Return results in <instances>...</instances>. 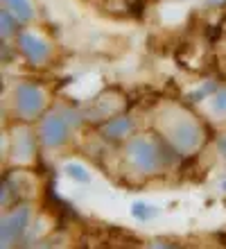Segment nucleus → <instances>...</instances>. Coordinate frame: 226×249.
I'll return each instance as SVG.
<instances>
[{"mask_svg": "<svg viewBox=\"0 0 226 249\" xmlns=\"http://www.w3.org/2000/svg\"><path fill=\"white\" fill-rule=\"evenodd\" d=\"M127 157H129V163L138 172H156L165 168V165H170L172 159H174L165 145L147 136L134 138L129 147H127Z\"/></svg>", "mask_w": 226, "mask_h": 249, "instance_id": "obj_1", "label": "nucleus"}, {"mask_svg": "<svg viewBox=\"0 0 226 249\" xmlns=\"http://www.w3.org/2000/svg\"><path fill=\"white\" fill-rule=\"evenodd\" d=\"M168 136L172 141L176 152H183V154H190L201 145V129L199 124L194 123L188 113H181L179 118L168 127Z\"/></svg>", "mask_w": 226, "mask_h": 249, "instance_id": "obj_2", "label": "nucleus"}, {"mask_svg": "<svg viewBox=\"0 0 226 249\" xmlns=\"http://www.w3.org/2000/svg\"><path fill=\"white\" fill-rule=\"evenodd\" d=\"M70 124L72 120L68 118L66 111L48 113L43 124H41V141L45 143V147H61L68 141V136H70Z\"/></svg>", "mask_w": 226, "mask_h": 249, "instance_id": "obj_3", "label": "nucleus"}, {"mask_svg": "<svg viewBox=\"0 0 226 249\" xmlns=\"http://www.w3.org/2000/svg\"><path fill=\"white\" fill-rule=\"evenodd\" d=\"M14 105H16V113H20V118H36L45 107V93L34 84H20L16 89Z\"/></svg>", "mask_w": 226, "mask_h": 249, "instance_id": "obj_4", "label": "nucleus"}, {"mask_svg": "<svg viewBox=\"0 0 226 249\" xmlns=\"http://www.w3.org/2000/svg\"><path fill=\"white\" fill-rule=\"evenodd\" d=\"M30 215H32L30 206H18V209H14L12 213H7L2 217V222H0V243H2V247H9L14 240H18L23 236V231L30 224Z\"/></svg>", "mask_w": 226, "mask_h": 249, "instance_id": "obj_5", "label": "nucleus"}, {"mask_svg": "<svg viewBox=\"0 0 226 249\" xmlns=\"http://www.w3.org/2000/svg\"><path fill=\"white\" fill-rule=\"evenodd\" d=\"M18 41H20V50H23V54H25L32 64H43V61L50 57V46H48L41 36H36V34L23 32L18 36Z\"/></svg>", "mask_w": 226, "mask_h": 249, "instance_id": "obj_6", "label": "nucleus"}, {"mask_svg": "<svg viewBox=\"0 0 226 249\" xmlns=\"http://www.w3.org/2000/svg\"><path fill=\"white\" fill-rule=\"evenodd\" d=\"M14 157H16V161H30L34 154V136L32 131L27 129H20L16 131V138H14Z\"/></svg>", "mask_w": 226, "mask_h": 249, "instance_id": "obj_7", "label": "nucleus"}, {"mask_svg": "<svg viewBox=\"0 0 226 249\" xmlns=\"http://www.w3.org/2000/svg\"><path fill=\"white\" fill-rule=\"evenodd\" d=\"M131 129H134V120L122 116V118H113L102 127V134L104 138H111V141H118V138H124L129 136Z\"/></svg>", "mask_w": 226, "mask_h": 249, "instance_id": "obj_8", "label": "nucleus"}, {"mask_svg": "<svg viewBox=\"0 0 226 249\" xmlns=\"http://www.w3.org/2000/svg\"><path fill=\"white\" fill-rule=\"evenodd\" d=\"M2 5H5V9H9L16 16V20L32 18V5H30V0H2Z\"/></svg>", "mask_w": 226, "mask_h": 249, "instance_id": "obj_9", "label": "nucleus"}, {"mask_svg": "<svg viewBox=\"0 0 226 249\" xmlns=\"http://www.w3.org/2000/svg\"><path fill=\"white\" fill-rule=\"evenodd\" d=\"M66 172H68V177H70V179H75V181H82V184L90 179L88 170H86L82 163H68V165H66Z\"/></svg>", "mask_w": 226, "mask_h": 249, "instance_id": "obj_10", "label": "nucleus"}, {"mask_svg": "<svg viewBox=\"0 0 226 249\" xmlns=\"http://www.w3.org/2000/svg\"><path fill=\"white\" fill-rule=\"evenodd\" d=\"M213 111L217 116H226V89L213 93Z\"/></svg>", "mask_w": 226, "mask_h": 249, "instance_id": "obj_11", "label": "nucleus"}, {"mask_svg": "<svg viewBox=\"0 0 226 249\" xmlns=\"http://www.w3.org/2000/svg\"><path fill=\"white\" fill-rule=\"evenodd\" d=\"M134 213L140 217V220H147V217L154 215V209H149L147 204H134Z\"/></svg>", "mask_w": 226, "mask_h": 249, "instance_id": "obj_12", "label": "nucleus"}, {"mask_svg": "<svg viewBox=\"0 0 226 249\" xmlns=\"http://www.w3.org/2000/svg\"><path fill=\"white\" fill-rule=\"evenodd\" d=\"M217 147H220V152H222V157L226 159V136H222L220 141H217Z\"/></svg>", "mask_w": 226, "mask_h": 249, "instance_id": "obj_13", "label": "nucleus"}]
</instances>
